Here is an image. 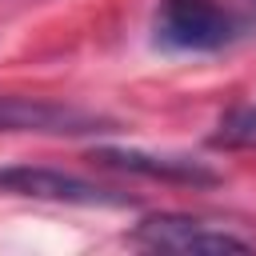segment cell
<instances>
[{
	"instance_id": "cell-1",
	"label": "cell",
	"mask_w": 256,
	"mask_h": 256,
	"mask_svg": "<svg viewBox=\"0 0 256 256\" xmlns=\"http://www.w3.org/2000/svg\"><path fill=\"white\" fill-rule=\"evenodd\" d=\"M152 32L172 52H220L240 36V20L212 0H160Z\"/></svg>"
},
{
	"instance_id": "cell-2",
	"label": "cell",
	"mask_w": 256,
	"mask_h": 256,
	"mask_svg": "<svg viewBox=\"0 0 256 256\" xmlns=\"http://www.w3.org/2000/svg\"><path fill=\"white\" fill-rule=\"evenodd\" d=\"M132 240L144 248H156V252H248L252 248V240L232 228H216L208 220L176 216V212H160V216L140 220Z\"/></svg>"
},
{
	"instance_id": "cell-3",
	"label": "cell",
	"mask_w": 256,
	"mask_h": 256,
	"mask_svg": "<svg viewBox=\"0 0 256 256\" xmlns=\"http://www.w3.org/2000/svg\"><path fill=\"white\" fill-rule=\"evenodd\" d=\"M0 192L8 196H32V200H56V204H132L124 192L100 188L92 180H80L72 172L56 168H32V164H8L0 168Z\"/></svg>"
},
{
	"instance_id": "cell-5",
	"label": "cell",
	"mask_w": 256,
	"mask_h": 256,
	"mask_svg": "<svg viewBox=\"0 0 256 256\" xmlns=\"http://www.w3.org/2000/svg\"><path fill=\"white\" fill-rule=\"evenodd\" d=\"M96 128H100V116H88L80 108L32 100V96H0V132H64V136H80V132H96Z\"/></svg>"
},
{
	"instance_id": "cell-6",
	"label": "cell",
	"mask_w": 256,
	"mask_h": 256,
	"mask_svg": "<svg viewBox=\"0 0 256 256\" xmlns=\"http://www.w3.org/2000/svg\"><path fill=\"white\" fill-rule=\"evenodd\" d=\"M212 148H228V152H252L256 148V104L232 108L224 112V120L212 132Z\"/></svg>"
},
{
	"instance_id": "cell-4",
	"label": "cell",
	"mask_w": 256,
	"mask_h": 256,
	"mask_svg": "<svg viewBox=\"0 0 256 256\" xmlns=\"http://www.w3.org/2000/svg\"><path fill=\"white\" fill-rule=\"evenodd\" d=\"M92 160L104 164V168L132 172V176L168 180V184H192V188H204V184H216L220 180V172H212L200 160H188V156H156V152H144V148H92Z\"/></svg>"
},
{
	"instance_id": "cell-7",
	"label": "cell",
	"mask_w": 256,
	"mask_h": 256,
	"mask_svg": "<svg viewBox=\"0 0 256 256\" xmlns=\"http://www.w3.org/2000/svg\"><path fill=\"white\" fill-rule=\"evenodd\" d=\"M252 4H256V0H252Z\"/></svg>"
}]
</instances>
